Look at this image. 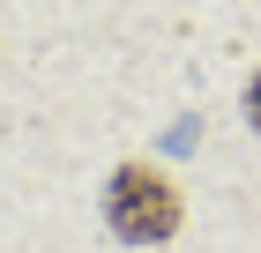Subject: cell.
I'll return each mask as SVG.
<instances>
[{"label": "cell", "instance_id": "obj_1", "mask_svg": "<svg viewBox=\"0 0 261 253\" xmlns=\"http://www.w3.org/2000/svg\"><path fill=\"white\" fill-rule=\"evenodd\" d=\"M179 186L157 172V164H120L112 172V186H105V223H112V238H127V246H164V238L179 231Z\"/></svg>", "mask_w": 261, "mask_h": 253}, {"label": "cell", "instance_id": "obj_2", "mask_svg": "<svg viewBox=\"0 0 261 253\" xmlns=\"http://www.w3.org/2000/svg\"><path fill=\"white\" fill-rule=\"evenodd\" d=\"M246 127L261 134V67H254V82H246Z\"/></svg>", "mask_w": 261, "mask_h": 253}]
</instances>
